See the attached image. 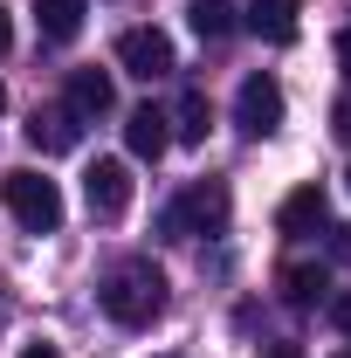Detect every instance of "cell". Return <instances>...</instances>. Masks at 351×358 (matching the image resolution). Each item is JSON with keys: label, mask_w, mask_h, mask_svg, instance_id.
Wrapping results in <instances>:
<instances>
[{"label": "cell", "mask_w": 351, "mask_h": 358, "mask_svg": "<svg viewBox=\"0 0 351 358\" xmlns=\"http://www.w3.org/2000/svg\"><path fill=\"white\" fill-rule=\"evenodd\" d=\"M103 317L110 324H124V331H145L152 317L166 310V275L145 262V255H131V262H117L110 275H103Z\"/></svg>", "instance_id": "cell-1"}, {"label": "cell", "mask_w": 351, "mask_h": 358, "mask_svg": "<svg viewBox=\"0 0 351 358\" xmlns=\"http://www.w3.org/2000/svg\"><path fill=\"white\" fill-rule=\"evenodd\" d=\"M227 207H234V200H227V186H220V179H193V186L179 193L173 207L159 214V227H166L173 241H193V234H220V227H227Z\"/></svg>", "instance_id": "cell-2"}, {"label": "cell", "mask_w": 351, "mask_h": 358, "mask_svg": "<svg viewBox=\"0 0 351 358\" xmlns=\"http://www.w3.org/2000/svg\"><path fill=\"white\" fill-rule=\"evenodd\" d=\"M0 200H7V214L28 227V234H55L62 227V186L42 179V173H28V166L0 179Z\"/></svg>", "instance_id": "cell-3"}, {"label": "cell", "mask_w": 351, "mask_h": 358, "mask_svg": "<svg viewBox=\"0 0 351 358\" xmlns=\"http://www.w3.org/2000/svg\"><path fill=\"white\" fill-rule=\"evenodd\" d=\"M117 62H124V76H138V83H159V76L179 69L166 28H124V35H117Z\"/></svg>", "instance_id": "cell-4"}, {"label": "cell", "mask_w": 351, "mask_h": 358, "mask_svg": "<svg viewBox=\"0 0 351 358\" xmlns=\"http://www.w3.org/2000/svg\"><path fill=\"white\" fill-rule=\"evenodd\" d=\"M234 124H241V138L282 131V83H275V76H248L241 96H234Z\"/></svg>", "instance_id": "cell-5"}, {"label": "cell", "mask_w": 351, "mask_h": 358, "mask_svg": "<svg viewBox=\"0 0 351 358\" xmlns=\"http://www.w3.org/2000/svg\"><path fill=\"white\" fill-rule=\"evenodd\" d=\"M83 200L96 221H124V207H131V166L124 159H96L83 173Z\"/></svg>", "instance_id": "cell-6"}, {"label": "cell", "mask_w": 351, "mask_h": 358, "mask_svg": "<svg viewBox=\"0 0 351 358\" xmlns=\"http://www.w3.org/2000/svg\"><path fill=\"white\" fill-rule=\"evenodd\" d=\"M76 138H83V117H76L69 103H42V110L28 117V145H35V152H76Z\"/></svg>", "instance_id": "cell-7"}, {"label": "cell", "mask_w": 351, "mask_h": 358, "mask_svg": "<svg viewBox=\"0 0 351 358\" xmlns=\"http://www.w3.org/2000/svg\"><path fill=\"white\" fill-rule=\"evenodd\" d=\"M248 35H262L268 48H289L296 42V0H248Z\"/></svg>", "instance_id": "cell-8"}, {"label": "cell", "mask_w": 351, "mask_h": 358, "mask_svg": "<svg viewBox=\"0 0 351 358\" xmlns=\"http://www.w3.org/2000/svg\"><path fill=\"white\" fill-rule=\"evenodd\" d=\"M124 145H131V159H159L173 145V117L152 110V103H138L131 117H124Z\"/></svg>", "instance_id": "cell-9"}, {"label": "cell", "mask_w": 351, "mask_h": 358, "mask_svg": "<svg viewBox=\"0 0 351 358\" xmlns=\"http://www.w3.org/2000/svg\"><path fill=\"white\" fill-rule=\"evenodd\" d=\"M110 103H117V90H110L103 69H76V76H69V110H76L83 124H89V117H103Z\"/></svg>", "instance_id": "cell-10"}, {"label": "cell", "mask_w": 351, "mask_h": 358, "mask_svg": "<svg viewBox=\"0 0 351 358\" xmlns=\"http://www.w3.org/2000/svg\"><path fill=\"white\" fill-rule=\"evenodd\" d=\"M324 289H331L324 262H296V268H282V303H289V310H317V303H324Z\"/></svg>", "instance_id": "cell-11"}, {"label": "cell", "mask_w": 351, "mask_h": 358, "mask_svg": "<svg viewBox=\"0 0 351 358\" xmlns=\"http://www.w3.org/2000/svg\"><path fill=\"white\" fill-rule=\"evenodd\" d=\"M324 214H331V207H324V186H296V193L282 200L275 227H282V234H310V227H324Z\"/></svg>", "instance_id": "cell-12"}, {"label": "cell", "mask_w": 351, "mask_h": 358, "mask_svg": "<svg viewBox=\"0 0 351 358\" xmlns=\"http://www.w3.org/2000/svg\"><path fill=\"white\" fill-rule=\"evenodd\" d=\"M83 14H89V0H35V21H42L48 42H76L83 35Z\"/></svg>", "instance_id": "cell-13"}, {"label": "cell", "mask_w": 351, "mask_h": 358, "mask_svg": "<svg viewBox=\"0 0 351 358\" xmlns=\"http://www.w3.org/2000/svg\"><path fill=\"white\" fill-rule=\"evenodd\" d=\"M207 131H214V103H207V90H186V96H179V117H173V138L200 145Z\"/></svg>", "instance_id": "cell-14"}, {"label": "cell", "mask_w": 351, "mask_h": 358, "mask_svg": "<svg viewBox=\"0 0 351 358\" xmlns=\"http://www.w3.org/2000/svg\"><path fill=\"white\" fill-rule=\"evenodd\" d=\"M186 21H193V35H200V42L234 35V7H227V0H193V7H186Z\"/></svg>", "instance_id": "cell-15"}, {"label": "cell", "mask_w": 351, "mask_h": 358, "mask_svg": "<svg viewBox=\"0 0 351 358\" xmlns=\"http://www.w3.org/2000/svg\"><path fill=\"white\" fill-rule=\"evenodd\" d=\"M331 324L351 338V289H338V296H331Z\"/></svg>", "instance_id": "cell-16"}, {"label": "cell", "mask_w": 351, "mask_h": 358, "mask_svg": "<svg viewBox=\"0 0 351 358\" xmlns=\"http://www.w3.org/2000/svg\"><path fill=\"white\" fill-rule=\"evenodd\" d=\"M331 255H338V262H351V227H331Z\"/></svg>", "instance_id": "cell-17"}, {"label": "cell", "mask_w": 351, "mask_h": 358, "mask_svg": "<svg viewBox=\"0 0 351 358\" xmlns=\"http://www.w3.org/2000/svg\"><path fill=\"white\" fill-rule=\"evenodd\" d=\"M331 131H338V138H351V96L338 103V110H331Z\"/></svg>", "instance_id": "cell-18"}, {"label": "cell", "mask_w": 351, "mask_h": 358, "mask_svg": "<svg viewBox=\"0 0 351 358\" xmlns=\"http://www.w3.org/2000/svg\"><path fill=\"white\" fill-rule=\"evenodd\" d=\"M262 358H303V345H289V338H275V345H262Z\"/></svg>", "instance_id": "cell-19"}, {"label": "cell", "mask_w": 351, "mask_h": 358, "mask_svg": "<svg viewBox=\"0 0 351 358\" xmlns=\"http://www.w3.org/2000/svg\"><path fill=\"white\" fill-rule=\"evenodd\" d=\"M21 358H62V352H55V345H42V338H35V345H21Z\"/></svg>", "instance_id": "cell-20"}, {"label": "cell", "mask_w": 351, "mask_h": 358, "mask_svg": "<svg viewBox=\"0 0 351 358\" xmlns=\"http://www.w3.org/2000/svg\"><path fill=\"white\" fill-rule=\"evenodd\" d=\"M338 62H345V76H351V28L338 35Z\"/></svg>", "instance_id": "cell-21"}, {"label": "cell", "mask_w": 351, "mask_h": 358, "mask_svg": "<svg viewBox=\"0 0 351 358\" xmlns=\"http://www.w3.org/2000/svg\"><path fill=\"white\" fill-rule=\"evenodd\" d=\"M7 42H14V28H7V14H0V55H7Z\"/></svg>", "instance_id": "cell-22"}, {"label": "cell", "mask_w": 351, "mask_h": 358, "mask_svg": "<svg viewBox=\"0 0 351 358\" xmlns=\"http://www.w3.org/2000/svg\"><path fill=\"white\" fill-rule=\"evenodd\" d=\"M0 110H7V90H0Z\"/></svg>", "instance_id": "cell-23"}, {"label": "cell", "mask_w": 351, "mask_h": 358, "mask_svg": "<svg viewBox=\"0 0 351 358\" xmlns=\"http://www.w3.org/2000/svg\"><path fill=\"white\" fill-rule=\"evenodd\" d=\"M331 358H351V352H331Z\"/></svg>", "instance_id": "cell-24"}]
</instances>
